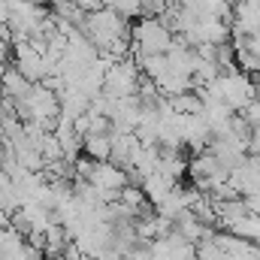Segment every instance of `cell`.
Listing matches in <instances>:
<instances>
[{
  "instance_id": "cell-1",
  "label": "cell",
  "mask_w": 260,
  "mask_h": 260,
  "mask_svg": "<svg viewBox=\"0 0 260 260\" xmlns=\"http://www.w3.org/2000/svg\"><path fill=\"white\" fill-rule=\"evenodd\" d=\"M82 34L97 46V52H106L115 40L130 37V21L124 15H118L115 9H97V12H85L82 18Z\"/></svg>"
},
{
  "instance_id": "cell-2",
  "label": "cell",
  "mask_w": 260,
  "mask_h": 260,
  "mask_svg": "<svg viewBox=\"0 0 260 260\" xmlns=\"http://www.w3.org/2000/svg\"><path fill=\"white\" fill-rule=\"evenodd\" d=\"M173 30L160 21V18H154V15H142V18H136V24L130 27V46H133V55L139 58V55H164L167 49H170V43H173Z\"/></svg>"
},
{
  "instance_id": "cell-3",
  "label": "cell",
  "mask_w": 260,
  "mask_h": 260,
  "mask_svg": "<svg viewBox=\"0 0 260 260\" xmlns=\"http://www.w3.org/2000/svg\"><path fill=\"white\" fill-rule=\"evenodd\" d=\"M12 67L27 82H43L46 79V55L37 52L27 40L24 43H15V49H12Z\"/></svg>"
},
{
  "instance_id": "cell-4",
  "label": "cell",
  "mask_w": 260,
  "mask_h": 260,
  "mask_svg": "<svg viewBox=\"0 0 260 260\" xmlns=\"http://www.w3.org/2000/svg\"><path fill=\"white\" fill-rule=\"evenodd\" d=\"M88 182L100 191H121L127 185V170L115 167L112 160H94L91 173H88Z\"/></svg>"
},
{
  "instance_id": "cell-5",
  "label": "cell",
  "mask_w": 260,
  "mask_h": 260,
  "mask_svg": "<svg viewBox=\"0 0 260 260\" xmlns=\"http://www.w3.org/2000/svg\"><path fill=\"white\" fill-rule=\"evenodd\" d=\"M30 85H34V82H27L15 67H3V70H0V94H3V97L21 100V97L30 91Z\"/></svg>"
},
{
  "instance_id": "cell-6",
  "label": "cell",
  "mask_w": 260,
  "mask_h": 260,
  "mask_svg": "<svg viewBox=\"0 0 260 260\" xmlns=\"http://www.w3.org/2000/svg\"><path fill=\"white\" fill-rule=\"evenodd\" d=\"M157 173H164L167 179L179 182V179H185V176H188V157H182L179 151H167V148H160Z\"/></svg>"
},
{
  "instance_id": "cell-7",
  "label": "cell",
  "mask_w": 260,
  "mask_h": 260,
  "mask_svg": "<svg viewBox=\"0 0 260 260\" xmlns=\"http://www.w3.org/2000/svg\"><path fill=\"white\" fill-rule=\"evenodd\" d=\"M109 151H112L109 133H85L82 136V154L85 157H91V160H109Z\"/></svg>"
},
{
  "instance_id": "cell-8",
  "label": "cell",
  "mask_w": 260,
  "mask_h": 260,
  "mask_svg": "<svg viewBox=\"0 0 260 260\" xmlns=\"http://www.w3.org/2000/svg\"><path fill=\"white\" fill-rule=\"evenodd\" d=\"M170 106H173V112H179V115H200V112H203V97L197 94L194 88H188V91H182V94H173V97H170Z\"/></svg>"
},
{
  "instance_id": "cell-9",
  "label": "cell",
  "mask_w": 260,
  "mask_h": 260,
  "mask_svg": "<svg viewBox=\"0 0 260 260\" xmlns=\"http://www.w3.org/2000/svg\"><path fill=\"white\" fill-rule=\"evenodd\" d=\"M79 9L82 12H97V9H103V3L100 0H79Z\"/></svg>"
},
{
  "instance_id": "cell-10",
  "label": "cell",
  "mask_w": 260,
  "mask_h": 260,
  "mask_svg": "<svg viewBox=\"0 0 260 260\" xmlns=\"http://www.w3.org/2000/svg\"><path fill=\"white\" fill-rule=\"evenodd\" d=\"M34 3H40V6H52V0H34Z\"/></svg>"
},
{
  "instance_id": "cell-11",
  "label": "cell",
  "mask_w": 260,
  "mask_h": 260,
  "mask_svg": "<svg viewBox=\"0 0 260 260\" xmlns=\"http://www.w3.org/2000/svg\"><path fill=\"white\" fill-rule=\"evenodd\" d=\"M73 3H79V0H73Z\"/></svg>"
}]
</instances>
